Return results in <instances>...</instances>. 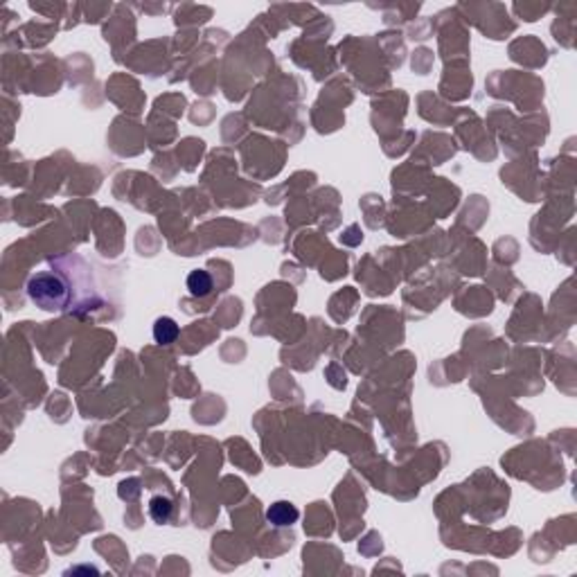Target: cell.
<instances>
[{
  "label": "cell",
  "instance_id": "cell-1",
  "mask_svg": "<svg viewBox=\"0 0 577 577\" xmlns=\"http://www.w3.org/2000/svg\"><path fill=\"white\" fill-rule=\"evenodd\" d=\"M28 296L32 303L45 312H61L70 303V287L63 275L54 271H41L30 278Z\"/></svg>",
  "mask_w": 577,
  "mask_h": 577
},
{
  "label": "cell",
  "instance_id": "cell-2",
  "mask_svg": "<svg viewBox=\"0 0 577 577\" xmlns=\"http://www.w3.org/2000/svg\"><path fill=\"white\" fill-rule=\"evenodd\" d=\"M266 519H269V523L275 525V527H287V525H294L298 521L300 512H298L296 505H291L289 501H278L266 510Z\"/></svg>",
  "mask_w": 577,
  "mask_h": 577
},
{
  "label": "cell",
  "instance_id": "cell-3",
  "mask_svg": "<svg viewBox=\"0 0 577 577\" xmlns=\"http://www.w3.org/2000/svg\"><path fill=\"white\" fill-rule=\"evenodd\" d=\"M178 325L174 318H169V316H162V318L156 320L153 325V338H156V343L160 345H172L174 340L178 338Z\"/></svg>",
  "mask_w": 577,
  "mask_h": 577
},
{
  "label": "cell",
  "instance_id": "cell-4",
  "mask_svg": "<svg viewBox=\"0 0 577 577\" xmlns=\"http://www.w3.org/2000/svg\"><path fill=\"white\" fill-rule=\"evenodd\" d=\"M188 291L194 298H206L213 294V278L208 271H192L188 275Z\"/></svg>",
  "mask_w": 577,
  "mask_h": 577
},
{
  "label": "cell",
  "instance_id": "cell-5",
  "mask_svg": "<svg viewBox=\"0 0 577 577\" xmlns=\"http://www.w3.org/2000/svg\"><path fill=\"white\" fill-rule=\"evenodd\" d=\"M172 512H174L172 499L160 497V494H158V497H151V501H149V516L156 523H167L169 519H172Z\"/></svg>",
  "mask_w": 577,
  "mask_h": 577
}]
</instances>
